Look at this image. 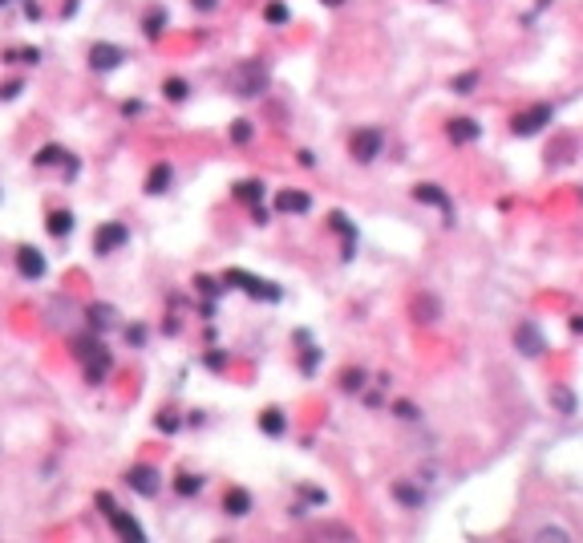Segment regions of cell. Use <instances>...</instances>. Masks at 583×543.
Segmentation results:
<instances>
[{"mask_svg":"<svg viewBox=\"0 0 583 543\" xmlns=\"http://www.w3.org/2000/svg\"><path fill=\"white\" fill-rule=\"evenodd\" d=\"M227 85H231L235 98H259L263 85H268V69H263V61H239L227 73Z\"/></svg>","mask_w":583,"mask_h":543,"instance_id":"6da1fadb","label":"cell"},{"mask_svg":"<svg viewBox=\"0 0 583 543\" xmlns=\"http://www.w3.org/2000/svg\"><path fill=\"white\" fill-rule=\"evenodd\" d=\"M547 122H555V106L551 101H534V106H527V110H518L510 118V134L515 138H534Z\"/></svg>","mask_w":583,"mask_h":543,"instance_id":"7a4b0ae2","label":"cell"},{"mask_svg":"<svg viewBox=\"0 0 583 543\" xmlns=\"http://www.w3.org/2000/svg\"><path fill=\"white\" fill-rule=\"evenodd\" d=\"M349 150H353L356 163H372V158L385 150V134L377 130V126H361V130L349 138Z\"/></svg>","mask_w":583,"mask_h":543,"instance_id":"3957f363","label":"cell"},{"mask_svg":"<svg viewBox=\"0 0 583 543\" xmlns=\"http://www.w3.org/2000/svg\"><path fill=\"white\" fill-rule=\"evenodd\" d=\"M515 349L522 353V357H543V349H547V341H543V329L534 325V320H518L515 325Z\"/></svg>","mask_w":583,"mask_h":543,"instance_id":"277c9868","label":"cell"},{"mask_svg":"<svg viewBox=\"0 0 583 543\" xmlns=\"http://www.w3.org/2000/svg\"><path fill=\"white\" fill-rule=\"evenodd\" d=\"M413 199H418V203H430V207H441V215H446L441 223L453 227V199L446 195V187H437V182H418V187H413Z\"/></svg>","mask_w":583,"mask_h":543,"instance_id":"5b68a950","label":"cell"},{"mask_svg":"<svg viewBox=\"0 0 583 543\" xmlns=\"http://www.w3.org/2000/svg\"><path fill=\"white\" fill-rule=\"evenodd\" d=\"M130 239V231H126V223H101V227L94 231V247H97V256H110V251H118V247Z\"/></svg>","mask_w":583,"mask_h":543,"instance_id":"8992f818","label":"cell"},{"mask_svg":"<svg viewBox=\"0 0 583 543\" xmlns=\"http://www.w3.org/2000/svg\"><path fill=\"white\" fill-rule=\"evenodd\" d=\"M446 138H450L453 146H470V142L482 138V126H478L474 118H450V122H446Z\"/></svg>","mask_w":583,"mask_h":543,"instance_id":"52a82bcc","label":"cell"},{"mask_svg":"<svg viewBox=\"0 0 583 543\" xmlns=\"http://www.w3.org/2000/svg\"><path fill=\"white\" fill-rule=\"evenodd\" d=\"M126 482L130 487H134V491L138 494H146V499H150V494H158V470H154V466H130L126 470Z\"/></svg>","mask_w":583,"mask_h":543,"instance_id":"ba28073f","label":"cell"},{"mask_svg":"<svg viewBox=\"0 0 583 543\" xmlns=\"http://www.w3.org/2000/svg\"><path fill=\"white\" fill-rule=\"evenodd\" d=\"M16 268H20L25 280H41L45 276V256L37 247H16Z\"/></svg>","mask_w":583,"mask_h":543,"instance_id":"9c48e42d","label":"cell"},{"mask_svg":"<svg viewBox=\"0 0 583 543\" xmlns=\"http://www.w3.org/2000/svg\"><path fill=\"white\" fill-rule=\"evenodd\" d=\"M227 280H235L243 292H251V297H263V300H280V288L268 280H256V276H247V272H227Z\"/></svg>","mask_w":583,"mask_h":543,"instance_id":"30bf717a","label":"cell"},{"mask_svg":"<svg viewBox=\"0 0 583 543\" xmlns=\"http://www.w3.org/2000/svg\"><path fill=\"white\" fill-rule=\"evenodd\" d=\"M389 494H393L401 507H409V511H421V503H425V491H421V482H409V478H397Z\"/></svg>","mask_w":583,"mask_h":543,"instance_id":"8fae6325","label":"cell"},{"mask_svg":"<svg viewBox=\"0 0 583 543\" xmlns=\"http://www.w3.org/2000/svg\"><path fill=\"white\" fill-rule=\"evenodd\" d=\"M437 316H441V304H437L434 292H421V297H413V320H418V325H434Z\"/></svg>","mask_w":583,"mask_h":543,"instance_id":"7c38bea8","label":"cell"},{"mask_svg":"<svg viewBox=\"0 0 583 543\" xmlns=\"http://www.w3.org/2000/svg\"><path fill=\"white\" fill-rule=\"evenodd\" d=\"M308 207H312V199L304 191H280L275 195V211H284V215H304Z\"/></svg>","mask_w":583,"mask_h":543,"instance_id":"4fadbf2b","label":"cell"},{"mask_svg":"<svg viewBox=\"0 0 583 543\" xmlns=\"http://www.w3.org/2000/svg\"><path fill=\"white\" fill-rule=\"evenodd\" d=\"M89 61H94V69H101V73H106V69H118L122 65V49H118V45H94V49H89Z\"/></svg>","mask_w":583,"mask_h":543,"instance_id":"5bb4252c","label":"cell"},{"mask_svg":"<svg viewBox=\"0 0 583 543\" xmlns=\"http://www.w3.org/2000/svg\"><path fill=\"white\" fill-rule=\"evenodd\" d=\"M223 511H227V515H235V519H243V515L251 511V494L243 491V487H231V491L223 494Z\"/></svg>","mask_w":583,"mask_h":543,"instance_id":"9a60e30c","label":"cell"},{"mask_svg":"<svg viewBox=\"0 0 583 543\" xmlns=\"http://www.w3.org/2000/svg\"><path fill=\"white\" fill-rule=\"evenodd\" d=\"M259 430H263V434H272V438H280V434H284V430H288V418H284V410H263L259 413Z\"/></svg>","mask_w":583,"mask_h":543,"instance_id":"2e32d148","label":"cell"},{"mask_svg":"<svg viewBox=\"0 0 583 543\" xmlns=\"http://www.w3.org/2000/svg\"><path fill=\"white\" fill-rule=\"evenodd\" d=\"M170 175H175L170 163H158L154 170H150V179H146V191H150V195H162V191L170 187Z\"/></svg>","mask_w":583,"mask_h":543,"instance_id":"e0dca14e","label":"cell"},{"mask_svg":"<svg viewBox=\"0 0 583 543\" xmlns=\"http://www.w3.org/2000/svg\"><path fill=\"white\" fill-rule=\"evenodd\" d=\"M551 406H555V410L559 413H567V418H571V413H575V394H571V389H567V385H551Z\"/></svg>","mask_w":583,"mask_h":543,"instance_id":"ac0fdd59","label":"cell"},{"mask_svg":"<svg viewBox=\"0 0 583 543\" xmlns=\"http://www.w3.org/2000/svg\"><path fill=\"white\" fill-rule=\"evenodd\" d=\"M478 82H482V77H478V69H466V73H458V77H450V89H453V94H462V98H466V94H474V89H478Z\"/></svg>","mask_w":583,"mask_h":543,"instance_id":"d6986e66","label":"cell"},{"mask_svg":"<svg viewBox=\"0 0 583 543\" xmlns=\"http://www.w3.org/2000/svg\"><path fill=\"white\" fill-rule=\"evenodd\" d=\"M45 227H49V235H57V239L69 235V231H73V211H53Z\"/></svg>","mask_w":583,"mask_h":543,"instance_id":"ffe728a7","label":"cell"},{"mask_svg":"<svg viewBox=\"0 0 583 543\" xmlns=\"http://www.w3.org/2000/svg\"><path fill=\"white\" fill-rule=\"evenodd\" d=\"M235 199H243V203H259V199H263V182H259V179L235 182Z\"/></svg>","mask_w":583,"mask_h":543,"instance_id":"44dd1931","label":"cell"},{"mask_svg":"<svg viewBox=\"0 0 583 543\" xmlns=\"http://www.w3.org/2000/svg\"><path fill=\"white\" fill-rule=\"evenodd\" d=\"M534 539H539V543H547V539L571 543V531H567V527H559V523H543V527H534Z\"/></svg>","mask_w":583,"mask_h":543,"instance_id":"7402d4cb","label":"cell"},{"mask_svg":"<svg viewBox=\"0 0 583 543\" xmlns=\"http://www.w3.org/2000/svg\"><path fill=\"white\" fill-rule=\"evenodd\" d=\"M175 491L182 494V499H191V494L203 491V478H199V475H178L175 478Z\"/></svg>","mask_w":583,"mask_h":543,"instance_id":"603a6c76","label":"cell"},{"mask_svg":"<svg viewBox=\"0 0 583 543\" xmlns=\"http://www.w3.org/2000/svg\"><path fill=\"white\" fill-rule=\"evenodd\" d=\"M340 389L361 394V389H365V369H344V373H340Z\"/></svg>","mask_w":583,"mask_h":543,"instance_id":"cb8c5ba5","label":"cell"},{"mask_svg":"<svg viewBox=\"0 0 583 543\" xmlns=\"http://www.w3.org/2000/svg\"><path fill=\"white\" fill-rule=\"evenodd\" d=\"M162 94H166V101H187V94H191V85L182 82V77H170V82L162 85Z\"/></svg>","mask_w":583,"mask_h":543,"instance_id":"d4e9b609","label":"cell"},{"mask_svg":"<svg viewBox=\"0 0 583 543\" xmlns=\"http://www.w3.org/2000/svg\"><path fill=\"white\" fill-rule=\"evenodd\" d=\"M263 17H268V25H288V4H280V0H272L268 8H263Z\"/></svg>","mask_w":583,"mask_h":543,"instance_id":"484cf974","label":"cell"},{"mask_svg":"<svg viewBox=\"0 0 583 543\" xmlns=\"http://www.w3.org/2000/svg\"><path fill=\"white\" fill-rule=\"evenodd\" d=\"M162 29H166V13H158V8H154V13L146 17V37L154 41V37H162Z\"/></svg>","mask_w":583,"mask_h":543,"instance_id":"4316f807","label":"cell"},{"mask_svg":"<svg viewBox=\"0 0 583 543\" xmlns=\"http://www.w3.org/2000/svg\"><path fill=\"white\" fill-rule=\"evenodd\" d=\"M89 325H94V329H110V325H113V308H106V304H101V308H89Z\"/></svg>","mask_w":583,"mask_h":543,"instance_id":"83f0119b","label":"cell"},{"mask_svg":"<svg viewBox=\"0 0 583 543\" xmlns=\"http://www.w3.org/2000/svg\"><path fill=\"white\" fill-rule=\"evenodd\" d=\"M393 413H397L401 422H418V418H421V410L413 406V401H397V406H393Z\"/></svg>","mask_w":583,"mask_h":543,"instance_id":"f1b7e54d","label":"cell"},{"mask_svg":"<svg viewBox=\"0 0 583 543\" xmlns=\"http://www.w3.org/2000/svg\"><path fill=\"white\" fill-rule=\"evenodd\" d=\"M251 122H247V118H239V122H235V126H231V142H247V138H251Z\"/></svg>","mask_w":583,"mask_h":543,"instance_id":"f546056e","label":"cell"},{"mask_svg":"<svg viewBox=\"0 0 583 543\" xmlns=\"http://www.w3.org/2000/svg\"><path fill=\"white\" fill-rule=\"evenodd\" d=\"M53 163H61V146H45L37 154V166H53Z\"/></svg>","mask_w":583,"mask_h":543,"instance_id":"4dcf8cb0","label":"cell"},{"mask_svg":"<svg viewBox=\"0 0 583 543\" xmlns=\"http://www.w3.org/2000/svg\"><path fill=\"white\" fill-rule=\"evenodd\" d=\"M316 361H320V349L304 345V361H300V365H304V373H312V369H316Z\"/></svg>","mask_w":583,"mask_h":543,"instance_id":"1f68e13d","label":"cell"},{"mask_svg":"<svg viewBox=\"0 0 583 543\" xmlns=\"http://www.w3.org/2000/svg\"><path fill=\"white\" fill-rule=\"evenodd\" d=\"M16 94H20V82H13V85H4V89H0V98H16Z\"/></svg>","mask_w":583,"mask_h":543,"instance_id":"d6a6232c","label":"cell"},{"mask_svg":"<svg viewBox=\"0 0 583 543\" xmlns=\"http://www.w3.org/2000/svg\"><path fill=\"white\" fill-rule=\"evenodd\" d=\"M571 332H583V316H571Z\"/></svg>","mask_w":583,"mask_h":543,"instance_id":"836d02e7","label":"cell"},{"mask_svg":"<svg viewBox=\"0 0 583 543\" xmlns=\"http://www.w3.org/2000/svg\"><path fill=\"white\" fill-rule=\"evenodd\" d=\"M194 4H199V8H215V0H194Z\"/></svg>","mask_w":583,"mask_h":543,"instance_id":"e575fe53","label":"cell"},{"mask_svg":"<svg viewBox=\"0 0 583 543\" xmlns=\"http://www.w3.org/2000/svg\"><path fill=\"white\" fill-rule=\"evenodd\" d=\"M320 4H328V8H340V4H344V0H320Z\"/></svg>","mask_w":583,"mask_h":543,"instance_id":"d590c367","label":"cell"},{"mask_svg":"<svg viewBox=\"0 0 583 543\" xmlns=\"http://www.w3.org/2000/svg\"><path fill=\"white\" fill-rule=\"evenodd\" d=\"M0 4H4V0H0Z\"/></svg>","mask_w":583,"mask_h":543,"instance_id":"8d00e7d4","label":"cell"}]
</instances>
